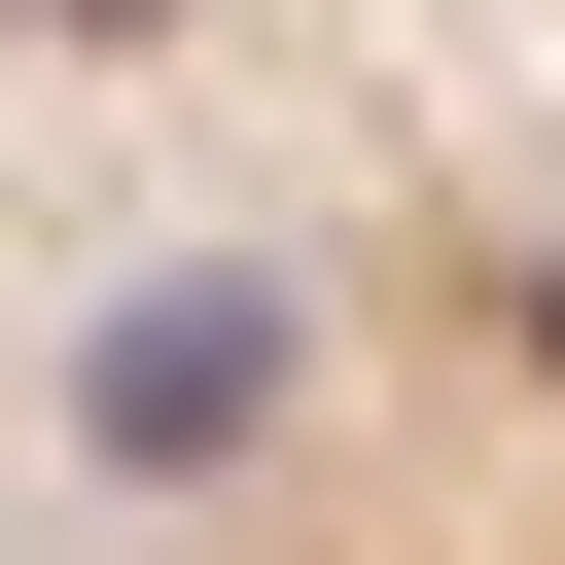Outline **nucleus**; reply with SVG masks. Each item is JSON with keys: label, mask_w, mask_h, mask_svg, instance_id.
<instances>
[{"label": "nucleus", "mask_w": 565, "mask_h": 565, "mask_svg": "<svg viewBox=\"0 0 565 565\" xmlns=\"http://www.w3.org/2000/svg\"><path fill=\"white\" fill-rule=\"evenodd\" d=\"M282 353H318L282 282H141V318L71 353V424H106V459H247V424H282Z\"/></svg>", "instance_id": "1"}, {"label": "nucleus", "mask_w": 565, "mask_h": 565, "mask_svg": "<svg viewBox=\"0 0 565 565\" xmlns=\"http://www.w3.org/2000/svg\"><path fill=\"white\" fill-rule=\"evenodd\" d=\"M35 35H177V0H35Z\"/></svg>", "instance_id": "2"}, {"label": "nucleus", "mask_w": 565, "mask_h": 565, "mask_svg": "<svg viewBox=\"0 0 565 565\" xmlns=\"http://www.w3.org/2000/svg\"><path fill=\"white\" fill-rule=\"evenodd\" d=\"M530 353H565V282H530Z\"/></svg>", "instance_id": "3"}]
</instances>
